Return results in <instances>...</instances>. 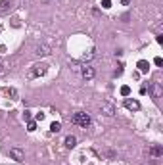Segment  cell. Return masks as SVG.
<instances>
[{"mask_svg":"<svg viewBox=\"0 0 163 165\" xmlns=\"http://www.w3.org/2000/svg\"><path fill=\"white\" fill-rule=\"evenodd\" d=\"M71 121L75 125H79V127H84L87 129L88 125H90V115L87 113V111H77V113H73Z\"/></svg>","mask_w":163,"mask_h":165,"instance_id":"cell-1","label":"cell"},{"mask_svg":"<svg viewBox=\"0 0 163 165\" xmlns=\"http://www.w3.org/2000/svg\"><path fill=\"white\" fill-rule=\"evenodd\" d=\"M46 73H48V65H46V63H35V65L29 69V79L44 77Z\"/></svg>","mask_w":163,"mask_h":165,"instance_id":"cell-2","label":"cell"},{"mask_svg":"<svg viewBox=\"0 0 163 165\" xmlns=\"http://www.w3.org/2000/svg\"><path fill=\"white\" fill-rule=\"evenodd\" d=\"M100 111L104 115H108V117H113V115H115V106H113L111 102H108V100H104V102L100 104Z\"/></svg>","mask_w":163,"mask_h":165,"instance_id":"cell-3","label":"cell"},{"mask_svg":"<svg viewBox=\"0 0 163 165\" xmlns=\"http://www.w3.org/2000/svg\"><path fill=\"white\" fill-rule=\"evenodd\" d=\"M94 75H96V71H94V67L92 65H83L81 67V77L84 79V81H90V79H94Z\"/></svg>","mask_w":163,"mask_h":165,"instance_id":"cell-4","label":"cell"},{"mask_svg":"<svg viewBox=\"0 0 163 165\" xmlns=\"http://www.w3.org/2000/svg\"><path fill=\"white\" fill-rule=\"evenodd\" d=\"M148 90L152 92V98H154V100H159V98H161V94H163V88H161V84H159V83H152Z\"/></svg>","mask_w":163,"mask_h":165,"instance_id":"cell-5","label":"cell"},{"mask_svg":"<svg viewBox=\"0 0 163 165\" xmlns=\"http://www.w3.org/2000/svg\"><path fill=\"white\" fill-rule=\"evenodd\" d=\"M10 158L14 159V161H23V159H25V152H23L21 148H10Z\"/></svg>","mask_w":163,"mask_h":165,"instance_id":"cell-6","label":"cell"},{"mask_svg":"<svg viewBox=\"0 0 163 165\" xmlns=\"http://www.w3.org/2000/svg\"><path fill=\"white\" fill-rule=\"evenodd\" d=\"M125 108L130 110V111H138L140 110V102H138V100H132V98H127L125 100Z\"/></svg>","mask_w":163,"mask_h":165,"instance_id":"cell-7","label":"cell"},{"mask_svg":"<svg viewBox=\"0 0 163 165\" xmlns=\"http://www.w3.org/2000/svg\"><path fill=\"white\" fill-rule=\"evenodd\" d=\"M50 54L52 52H50V48H48L46 44H39V46L35 48V56H39V58L40 56H50Z\"/></svg>","mask_w":163,"mask_h":165,"instance_id":"cell-8","label":"cell"},{"mask_svg":"<svg viewBox=\"0 0 163 165\" xmlns=\"http://www.w3.org/2000/svg\"><path fill=\"white\" fill-rule=\"evenodd\" d=\"M148 154L154 156V158H161V156H163V148L159 146V144H156V146H152V148L148 150Z\"/></svg>","mask_w":163,"mask_h":165,"instance_id":"cell-9","label":"cell"},{"mask_svg":"<svg viewBox=\"0 0 163 165\" xmlns=\"http://www.w3.org/2000/svg\"><path fill=\"white\" fill-rule=\"evenodd\" d=\"M136 67H138V71H140V73H148V69H150V63L146 62V60H140V62L136 63Z\"/></svg>","mask_w":163,"mask_h":165,"instance_id":"cell-10","label":"cell"},{"mask_svg":"<svg viewBox=\"0 0 163 165\" xmlns=\"http://www.w3.org/2000/svg\"><path fill=\"white\" fill-rule=\"evenodd\" d=\"M63 142H65V146H67V148H75V146H77V138H75L73 134H67Z\"/></svg>","mask_w":163,"mask_h":165,"instance_id":"cell-11","label":"cell"},{"mask_svg":"<svg viewBox=\"0 0 163 165\" xmlns=\"http://www.w3.org/2000/svg\"><path fill=\"white\" fill-rule=\"evenodd\" d=\"M4 92H6V94L10 96L12 100H17V90H15V88H12V86H6V88H4Z\"/></svg>","mask_w":163,"mask_h":165,"instance_id":"cell-12","label":"cell"},{"mask_svg":"<svg viewBox=\"0 0 163 165\" xmlns=\"http://www.w3.org/2000/svg\"><path fill=\"white\" fill-rule=\"evenodd\" d=\"M50 131H52V132H60V131H62V123H60V121L50 123Z\"/></svg>","mask_w":163,"mask_h":165,"instance_id":"cell-13","label":"cell"},{"mask_svg":"<svg viewBox=\"0 0 163 165\" xmlns=\"http://www.w3.org/2000/svg\"><path fill=\"white\" fill-rule=\"evenodd\" d=\"M92 58H94V50H90V52H84V54H83V58H81V60H83V62H90Z\"/></svg>","mask_w":163,"mask_h":165,"instance_id":"cell-14","label":"cell"},{"mask_svg":"<svg viewBox=\"0 0 163 165\" xmlns=\"http://www.w3.org/2000/svg\"><path fill=\"white\" fill-rule=\"evenodd\" d=\"M27 131H29V132L36 131V121H27Z\"/></svg>","mask_w":163,"mask_h":165,"instance_id":"cell-15","label":"cell"},{"mask_svg":"<svg viewBox=\"0 0 163 165\" xmlns=\"http://www.w3.org/2000/svg\"><path fill=\"white\" fill-rule=\"evenodd\" d=\"M129 94H130V86H127V84L121 86V96H129Z\"/></svg>","mask_w":163,"mask_h":165,"instance_id":"cell-16","label":"cell"},{"mask_svg":"<svg viewBox=\"0 0 163 165\" xmlns=\"http://www.w3.org/2000/svg\"><path fill=\"white\" fill-rule=\"evenodd\" d=\"M102 8H106V10L111 8V0H102Z\"/></svg>","mask_w":163,"mask_h":165,"instance_id":"cell-17","label":"cell"},{"mask_svg":"<svg viewBox=\"0 0 163 165\" xmlns=\"http://www.w3.org/2000/svg\"><path fill=\"white\" fill-rule=\"evenodd\" d=\"M6 8H8V0H2L0 2V12H6Z\"/></svg>","mask_w":163,"mask_h":165,"instance_id":"cell-18","label":"cell"},{"mask_svg":"<svg viewBox=\"0 0 163 165\" xmlns=\"http://www.w3.org/2000/svg\"><path fill=\"white\" fill-rule=\"evenodd\" d=\"M154 63H156V65H157V67H161V65H163V60L159 58V56H157V58H156V60H154Z\"/></svg>","mask_w":163,"mask_h":165,"instance_id":"cell-19","label":"cell"},{"mask_svg":"<svg viewBox=\"0 0 163 165\" xmlns=\"http://www.w3.org/2000/svg\"><path fill=\"white\" fill-rule=\"evenodd\" d=\"M156 41H157V42H159V44L163 42V35H161V33H157V35H156Z\"/></svg>","mask_w":163,"mask_h":165,"instance_id":"cell-20","label":"cell"},{"mask_svg":"<svg viewBox=\"0 0 163 165\" xmlns=\"http://www.w3.org/2000/svg\"><path fill=\"white\" fill-rule=\"evenodd\" d=\"M23 117H25V121H31V111H25V113H23Z\"/></svg>","mask_w":163,"mask_h":165,"instance_id":"cell-21","label":"cell"},{"mask_svg":"<svg viewBox=\"0 0 163 165\" xmlns=\"http://www.w3.org/2000/svg\"><path fill=\"white\" fill-rule=\"evenodd\" d=\"M6 73V67H4V63H0V75Z\"/></svg>","mask_w":163,"mask_h":165,"instance_id":"cell-22","label":"cell"},{"mask_svg":"<svg viewBox=\"0 0 163 165\" xmlns=\"http://www.w3.org/2000/svg\"><path fill=\"white\" fill-rule=\"evenodd\" d=\"M44 119V113H36V121H42Z\"/></svg>","mask_w":163,"mask_h":165,"instance_id":"cell-23","label":"cell"},{"mask_svg":"<svg viewBox=\"0 0 163 165\" xmlns=\"http://www.w3.org/2000/svg\"><path fill=\"white\" fill-rule=\"evenodd\" d=\"M121 4H125V6H127V4H130V0H121Z\"/></svg>","mask_w":163,"mask_h":165,"instance_id":"cell-24","label":"cell"}]
</instances>
